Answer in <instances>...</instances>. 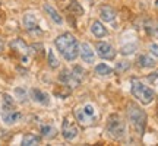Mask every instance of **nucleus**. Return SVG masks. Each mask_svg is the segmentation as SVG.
I'll use <instances>...</instances> for the list:
<instances>
[{
    "mask_svg": "<svg viewBox=\"0 0 158 146\" xmlns=\"http://www.w3.org/2000/svg\"><path fill=\"white\" fill-rule=\"evenodd\" d=\"M3 48H5V43H3V39H0V53L3 51Z\"/></svg>",
    "mask_w": 158,
    "mask_h": 146,
    "instance_id": "nucleus-28",
    "label": "nucleus"
},
{
    "mask_svg": "<svg viewBox=\"0 0 158 146\" xmlns=\"http://www.w3.org/2000/svg\"><path fill=\"white\" fill-rule=\"evenodd\" d=\"M106 132L114 140H123L124 137H126V124H124L123 118L120 117V116H117V114L110 116L107 120Z\"/></svg>",
    "mask_w": 158,
    "mask_h": 146,
    "instance_id": "nucleus-3",
    "label": "nucleus"
},
{
    "mask_svg": "<svg viewBox=\"0 0 158 146\" xmlns=\"http://www.w3.org/2000/svg\"><path fill=\"white\" fill-rule=\"evenodd\" d=\"M127 120L130 121L132 127L136 130V133L139 136H143L145 133V127H147V114L141 107H138L135 104L130 102L127 105Z\"/></svg>",
    "mask_w": 158,
    "mask_h": 146,
    "instance_id": "nucleus-2",
    "label": "nucleus"
},
{
    "mask_svg": "<svg viewBox=\"0 0 158 146\" xmlns=\"http://www.w3.org/2000/svg\"><path fill=\"white\" fill-rule=\"evenodd\" d=\"M138 64L141 67H145V69H151L155 66V60L152 57H149L148 54H142V56L138 57Z\"/></svg>",
    "mask_w": 158,
    "mask_h": 146,
    "instance_id": "nucleus-17",
    "label": "nucleus"
},
{
    "mask_svg": "<svg viewBox=\"0 0 158 146\" xmlns=\"http://www.w3.org/2000/svg\"><path fill=\"white\" fill-rule=\"evenodd\" d=\"M91 31H92V34L95 35L97 38H104V37H107V34H108V31L106 29V26H104L100 21H94V22H92Z\"/></svg>",
    "mask_w": 158,
    "mask_h": 146,
    "instance_id": "nucleus-15",
    "label": "nucleus"
},
{
    "mask_svg": "<svg viewBox=\"0 0 158 146\" xmlns=\"http://www.w3.org/2000/svg\"><path fill=\"white\" fill-rule=\"evenodd\" d=\"M59 80H60L64 86L70 88V89L79 86V83H81V78H78L76 72H70V70H63V72L59 75Z\"/></svg>",
    "mask_w": 158,
    "mask_h": 146,
    "instance_id": "nucleus-7",
    "label": "nucleus"
},
{
    "mask_svg": "<svg viewBox=\"0 0 158 146\" xmlns=\"http://www.w3.org/2000/svg\"><path fill=\"white\" fill-rule=\"evenodd\" d=\"M40 142H41V139H40V136H35V135H25L22 137V145L23 146H35V145H40Z\"/></svg>",
    "mask_w": 158,
    "mask_h": 146,
    "instance_id": "nucleus-19",
    "label": "nucleus"
},
{
    "mask_svg": "<svg viewBox=\"0 0 158 146\" xmlns=\"http://www.w3.org/2000/svg\"><path fill=\"white\" fill-rule=\"evenodd\" d=\"M132 88H130V91H132V95L135 96L138 101H141L142 104H145V105H148V104H151V102L155 99V92H154L149 86H147V85H143L141 82V80H138V79H132Z\"/></svg>",
    "mask_w": 158,
    "mask_h": 146,
    "instance_id": "nucleus-4",
    "label": "nucleus"
},
{
    "mask_svg": "<svg viewBox=\"0 0 158 146\" xmlns=\"http://www.w3.org/2000/svg\"><path fill=\"white\" fill-rule=\"evenodd\" d=\"M100 15H101L102 21H106V22H113L114 18H116V12H114V9L111 6L104 5L101 7V10H100Z\"/></svg>",
    "mask_w": 158,
    "mask_h": 146,
    "instance_id": "nucleus-16",
    "label": "nucleus"
},
{
    "mask_svg": "<svg viewBox=\"0 0 158 146\" xmlns=\"http://www.w3.org/2000/svg\"><path fill=\"white\" fill-rule=\"evenodd\" d=\"M21 118V112L15 110V105H3L2 108V120L3 123L7 126H12L19 121Z\"/></svg>",
    "mask_w": 158,
    "mask_h": 146,
    "instance_id": "nucleus-6",
    "label": "nucleus"
},
{
    "mask_svg": "<svg viewBox=\"0 0 158 146\" xmlns=\"http://www.w3.org/2000/svg\"><path fill=\"white\" fill-rule=\"evenodd\" d=\"M48 66L53 69H56L57 66H59V60H57L56 57H54V53L53 51H48Z\"/></svg>",
    "mask_w": 158,
    "mask_h": 146,
    "instance_id": "nucleus-23",
    "label": "nucleus"
},
{
    "mask_svg": "<svg viewBox=\"0 0 158 146\" xmlns=\"http://www.w3.org/2000/svg\"><path fill=\"white\" fill-rule=\"evenodd\" d=\"M155 6H157V7H158V0H157V2H155Z\"/></svg>",
    "mask_w": 158,
    "mask_h": 146,
    "instance_id": "nucleus-29",
    "label": "nucleus"
},
{
    "mask_svg": "<svg viewBox=\"0 0 158 146\" xmlns=\"http://www.w3.org/2000/svg\"><path fill=\"white\" fill-rule=\"evenodd\" d=\"M10 47L15 51H18V53H21V54H22V60H23V62H27V60H28V56L31 54V48H29L28 45L23 43V39L15 38L10 43Z\"/></svg>",
    "mask_w": 158,
    "mask_h": 146,
    "instance_id": "nucleus-11",
    "label": "nucleus"
},
{
    "mask_svg": "<svg viewBox=\"0 0 158 146\" xmlns=\"http://www.w3.org/2000/svg\"><path fill=\"white\" fill-rule=\"evenodd\" d=\"M79 54L82 57V60L85 63H94V59H95V54H94V51L91 48L89 44H81V48H79Z\"/></svg>",
    "mask_w": 158,
    "mask_h": 146,
    "instance_id": "nucleus-12",
    "label": "nucleus"
},
{
    "mask_svg": "<svg viewBox=\"0 0 158 146\" xmlns=\"http://www.w3.org/2000/svg\"><path fill=\"white\" fill-rule=\"evenodd\" d=\"M31 98H32L35 102L41 104V105H48V104H50V96L47 95L45 92L40 91V89H32L31 91Z\"/></svg>",
    "mask_w": 158,
    "mask_h": 146,
    "instance_id": "nucleus-13",
    "label": "nucleus"
},
{
    "mask_svg": "<svg viewBox=\"0 0 158 146\" xmlns=\"http://www.w3.org/2000/svg\"><path fill=\"white\" fill-rule=\"evenodd\" d=\"M56 44V48L59 50V53L62 54L68 62H73L75 59L78 57V53H79V45H78V41L75 38L72 34H62L59 35L54 41Z\"/></svg>",
    "mask_w": 158,
    "mask_h": 146,
    "instance_id": "nucleus-1",
    "label": "nucleus"
},
{
    "mask_svg": "<svg viewBox=\"0 0 158 146\" xmlns=\"http://www.w3.org/2000/svg\"><path fill=\"white\" fill-rule=\"evenodd\" d=\"M157 78H158V70L155 73H152V75H151V76H149L148 79H149V82H154V80H155Z\"/></svg>",
    "mask_w": 158,
    "mask_h": 146,
    "instance_id": "nucleus-27",
    "label": "nucleus"
},
{
    "mask_svg": "<svg viewBox=\"0 0 158 146\" xmlns=\"http://www.w3.org/2000/svg\"><path fill=\"white\" fill-rule=\"evenodd\" d=\"M149 51H151L155 57H158V45L157 44H151V45H149Z\"/></svg>",
    "mask_w": 158,
    "mask_h": 146,
    "instance_id": "nucleus-26",
    "label": "nucleus"
},
{
    "mask_svg": "<svg viewBox=\"0 0 158 146\" xmlns=\"http://www.w3.org/2000/svg\"><path fill=\"white\" fill-rule=\"evenodd\" d=\"M75 117L78 120V123L84 127L92 126L97 121V116H95V110L91 104H85L82 107H76L75 108Z\"/></svg>",
    "mask_w": 158,
    "mask_h": 146,
    "instance_id": "nucleus-5",
    "label": "nucleus"
},
{
    "mask_svg": "<svg viewBox=\"0 0 158 146\" xmlns=\"http://www.w3.org/2000/svg\"><path fill=\"white\" fill-rule=\"evenodd\" d=\"M23 26L28 31L29 34H41V29H40V25L37 22V18L32 15V13H25L23 15Z\"/></svg>",
    "mask_w": 158,
    "mask_h": 146,
    "instance_id": "nucleus-9",
    "label": "nucleus"
},
{
    "mask_svg": "<svg viewBox=\"0 0 158 146\" xmlns=\"http://www.w3.org/2000/svg\"><path fill=\"white\" fill-rule=\"evenodd\" d=\"M56 135H57L56 127H53L50 124L41 126V136H43V137H45V139H53V137H56Z\"/></svg>",
    "mask_w": 158,
    "mask_h": 146,
    "instance_id": "nucleus-18",
    "label": "nucleus"
},
{
    "mask_svg": "<svg viewBox=\"0 0 158 146\" xmlns=\"http://www.w3.org/2000/svg\"><path fill=\"white\" fill-rule=\"evenodd\" d=\"M130 69V63L129 62H118L116 64V72L117 73H123L126 70H129Z\"/></svg>",
    "mask_w": 158,
    "mask_h": 146,
    "instance_id": "nucleus-22",
    "label": "nucleus"
},
{
    "mask_svg": "<svg viewBox=\"0 0 158 146\" xmlns=\"http://www.w3.org/2000/svg\"><path fill=\"white\" fill-rule=\"evenodd\" d=\"M111 72H113V69L108 67L104 63H100V64L95 66V73L98 76H108V75H111Z\"/></svg>",
    "mask_w": 158,
    "mask_h": 146,
    "instance_id": "nucleus-20",
    "label": "nucleus"
},
{
    "mask_svg": "<svg viewBox=\"0 0 158 146\" xmlns=\"http://www.w3.org/2000/svg\"><path fill=\"white\" fill-rule=\"evenodd\" d=\"M135 50H136V45L135 44H127V45H123V47H122L120 53H122L123 56H124V54L127 56V54H132Z\"/></svg>",
    "mask_w": 158,
    "mask_h": 146,
    "instance_id": "nucleus-24",
    "label": "nucleus"
},
{
    "mask_svg": "<svg viewBox=\"0 0 158 146\" xmlns=\"http://www.w3.org/2000/svg\"><path fill=\"white\" fill-rule=\"evenodd\" d=\"M43 9H44V12L48 15V16H50V19L53 21V22L59 23V25H60V23H63V18L60 16V13H59V12H57L51 5L44 3V5H43Z\"/></svg>",
    "mask_w": 158,
    "mask_h": 146,
    "instance_id": "nucleus-14",
    "label": "nucleus"
},
{
    "mask_svg": "<svg viewBox=\"0 0 158 146\" xmlns=\"http://www.w3.org/2000/svg\"><path fill=\"white\" fill-rule=\"evenodd\" d=\"M70 3H72V5H70V9L75 12V15H82V13H84V9L79 6V3H76L75 0H70Z\"/></svg>",
    "mask_w": 158,
    "mask_h": 146,
    "instance_id": "nucleus-25",
    "label": "nucleus"
},
{
    "mask_svg": "<svg viewBox=\"0 0 158 146\" xmlns=\"http://www.w3.org/2000/svg\"><path fill=\"white\" fill-rule=\"evenodd\" d=\"M97 53H98V56L101 59H106V60H113L116 57L114 47L111 44H108V43H104V41L97 43Z\"/></svg>",
    "mask_w": 158,
    "mask_h": 146,
    "instance_id": "nucleus-8",
    "label": "nucleus"
},
{
    "mask_svg": "<svg viewBox=\"0 0 158 146\" xmlns=\"http://www.w3.org/2000/svg\"><path fill=\"white\" fill-rule=\"evenodd\" d=\"M79 130L76 127V124L72 123L70 120L68 118H64V121H63V126H62V135L63 137L66 139V140H73L75 137L78 136Z\"/></svg>",
    "mask_w": 158,
    "mask_h": 146,
    "instance_id": "nucleus-10",
    "label": "nucleus"
},
{
    "mask_svg": "<svg viewBox=\"0 0 158 146\" xmlns=\"http://www.w3.org/2000/svg\"><path fill=\"white\" fill-rule=\"evenodd\" d=\"M15 95H16V98L21 102H25L28 99V94H27V91L22 89V88H16V89H15Z\"/></svg>",
    "mask_w": 158,
    "mask_h": 146,
    "instance_id": "nucleus-21",
    "label": "nucleus"
}]
</instances>
